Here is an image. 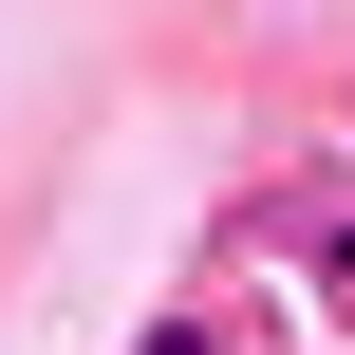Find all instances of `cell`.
Wrapping results in <instances>:
<instances>
[{"label": "cell", "instance_id": "1", "mask_svg": "<svg viewBox=\"0 0 355 355\" xmlns=\"http://www.w3.org/2000/svg\"><path fill=\"white\" fill-rule=\"evenodd\" d=\"M150 355H225V337H206V318H168V337H150Z\"/></svg>", "mask_w": 355, "mask_h": 355}]
</instances>
